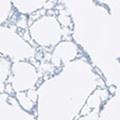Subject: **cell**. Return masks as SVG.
Listing matches in <instances>:
<instances>
[{
    "mask_svg": "<svg viewBox=\"0 0 120 120\" xmlns=\"http://www.w3.org/2000/svg\"><path fill=\"white\" fill-rule=\"evenodd\" d=\"M4 89H5V84H4V82H0V94L4 93Z\"/></svg>",
    "mask_w": 120,
    "mask_h": 120,
    "instance_id": "8fae6325",
    "label": "cell"
},
{
    "mask_svg": "<svg viewBox=\"0 0 120 120\" xmlns=\"http://www.w3.org/2000/svg\"><path fill=\"white\" fill-rule=\"evenodd\" d=\"M21 34H22V38L25 39V41H29L30 39H31V36H30V33H29V31H28V30H26V31L21 32Z\"/></svg>",
    "mask_w": 120,
    "mask_h": 120,
    "instance_id": "9c48e42d",
    "label": "cell"
},
{
    "mask_svg": "<svg viewBox=\"0 0 120 120\" xmlns=\"http://www.w3.org/2000/svg\"><path fill=\"white\" fill-rule=\"evenodd\" d=\"M16 26L18 28H20V29H27V26H28L27 16L19 15V17L17 18V20H16Z\"/></svg>",
    "mask_w": 120,
    "mask_h": 120,
    "instance_id": "5b68a950",
    "label": "cell"
},
{
    "mask_svg": "<svg viewBox=\"0 0 120 120\" xmlns=\"http://www.w3.org/2000/svg\"><path fill=\"white\" fill-rule=\"evenodd\" d=\"M47 13H48V15H52V16H54V15H55V12L53 11V10H48Z\"/></svg>",
    "mask_w": 120,
    "mask_h": 120,
    "instance_id": "7c38bea8",
    "label": "cell"
},
{
    "mask_svg": "<svg viewBox=\"0 0 120 120\" xmlns=\"http://www.w3.org/2000/svg\"><path fill=\"white\" fill-rule=\"evenodd\" d=\"M4 91L8 94V95H12V94H13V91H14L13 86H12L11 84H8V85H5V89H4Z\"/></svg>",
    "mask_w": 120,
    "mask_h": 120,
    "instance_id": "ba28073f",
    "label": "cell"
},
{
    "mask_svg": "<svg viewBox=\"0 0 120 120\" xmlns=\"http://www.w3.org/2000/svg\"><path fill=\"white\" fill-rule=\"evenodd\" d=\"M90 113H91V107L88 106L87 104L83 105L82 109H81V111H80V115L81 116H88Z\"/></svg>",
    "mask_w": 120,
    "mask_h": 120,
    "instance_id": "52a82bcc",
    "label": "cell"
},
{
    "mask_svg": "<svg viewBox=\"0 0 120 120\" xmlns=\"http://www.w3.org/2000/svg\"><path fill=\"white\" fill-rule=\"evenodd\" d=\"M10 73V63L0 56V82H4Z\"/></svg>",
    "mask_w": 120,
    "mask_h": 120,
    "instance_id": "6da1fadb",
    "label": "cell"
},
{
    "mask_svg": "<svg viewBox=\"0 0 120 120\" xmlns=\"http://www.w3.org/2000/svg\"><path fill=\"white\" fill-rule=\"evenodd\" d=\"M109 93L111 94V95H114V94L116 93V87L114 86V85H112V86L109 87Z\"/></svg>",
    "mask_w": 120,
    "mask_h": 120,
    "instance_id": "30bf717a",
    "label": "cell"
},
{
    "mask_svg": "<svg viewBox=\"0 0 120 120\" xmlns=\"http://www.w3.org/2000/svg\"><path fill=\"white\" fill-rule=\"evenodd\" d=\"M16 99L18 100L19 103H20V105L25 109H27V111H31V109H33L34 103L23 93H17V95H16Z\"/></svg>",
    "mask_w": 120,
    "mask_h": 120,
    "instance_id": "7a4b0ae2",
    "label": "cell"
},
{
    "mask_svg": "<svg viewBox=\"0 0 120 120\" xmlns=\"http://www.w3.org/2000/svg\"><path fill=\"white\" fill-rule=\"evenodd\" d=\"M5 1L7 0H0V23H2L7 19L10 12V5L8 7Z\"/></svg>",
    "mask_w": 120,
    "mask_h": 120,
    "instance_id": "277c9868",
    "label": "cell"
},
{
    "mask_svg": "<svg viewBox=\"0 0 120 120\" xmlns=\"http://www.w3.org/2000/svg\"><path fill=\"white\" fill-rule=\"evenodd\" d=\"M27 97L29 98L32 102H33L34 104L37 102V93H36V90H35V89H33V88L29 89V90H28V93H27Z\"/></svg>",
    "mask_w": 120,
    "mask_h": 120,
    "instance_id": "8992f818",
    "label": "cell"
},
{
    "mask_svg": "<svg viewBox=\"0 0 120 120\" xmlns=\"http://www.w3.org/2000/svg\"><path fill=\"white\" fill-rule=\"evenodd\" d=\"M60 15L59 17H57V20H59V22L61 23L62 26H63L64 28H68V26H69V28H72L71 26H72V21H71V18L68 16L67 12L64 11V10H60Z\"/></svg>",
    "mask_w": 120,
    "mask_h": 120,
    "instance_id": "3957f363",
    "label": "cell"
}]
</instances>
